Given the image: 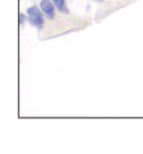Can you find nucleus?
<instances>
[{"mask_svg": "<svg viewBox=\"0 0 143 154\" xmlns=\"http://www.w3.org/2000/svg\"><path fill=\"white\" fill-rule=\"evenodd\" d=\"M27 16L29 23L34 27L42 29L44 26V17L42 9H39L37 6H31L27 9Z\"/></svg>", "mask_w": 143, "mask_h": 154, "instance_id": "f257e3e1", "label": "nucleus"}, {"mask_svg": "<svg viewBox=\"0 0 143 154\" xmlns=\"http://www.w3.org/2000/svg\"><path fill=\"white\" fill-rule=\"evenodd\" d=\"M55 5H53V2L50 0H42L39 7L42 9V11L48 19H54L55 18Z\"/></svg>", "mask_w": 143, "mask_h": 154, "instance_id": "f03ea898", "label": "nucleus"}, {"mask_svg": "<svg viewBox=\"0 0 143 154\" xmlns=\"http://www.w3.org/2000/svg\"><path fill=\"white\" fill-rule=\"evenodd\" d=\"M55 7L58 9V11L62 12V14H70V10H68V7L66 5L65 0H53Z\"/></svg>", "mask_w": 143, "mask_h": 154, "instance_id": "7ed1b4c3", "label": "nucleus"}, {"mask_svg": "<svg viewBox=\"0 0 143 154\" xmlns=\"http://www.w3.org/2000/svg\"><path fill=\"white\" fill-rule=\"evenodd\" d=\"M20 25H23V23H25V20H26V17H25V15L23 14H20Z\"/></svg>", "mask_w": 143, "mask_h": 154, "instance_id": "20e7f679", "label": "nucleus"}, {"mask_svg": "<svg viewBox=\"0 0 143 154\" xmlns=\"http://www.w3.org/2000/svg\"><path fill=\"white\" fill-rule=\"evenodd\" d=\"M96 1H98V2H102V1H103V0H96Z\"/></svg>", "mask_w": 143, "mask_h": 154, "instance_id": "39448f33", "label": "nucleus"}]
</instances>
